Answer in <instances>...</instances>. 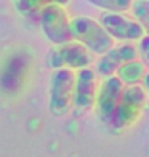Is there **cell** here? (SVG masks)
<instances>
[{
	"mask_svg": "<svg viewBox=\"0 0 149 157\" xmlns=\"http://www.w3.org/2000/svg\"><path fill=\"white\" fill-rule=\"evenodd\" d=\"M146 74H147L146 64L139 58H136V59L124 64V66L117 71L116 75L124 82L125 87H132V85H141L143 83V78H144Z\"/></svg>",
	"mask_w": 149,
	"mask_h": 157,
	"instance_id": "cell-10",
	"label": "cell"
},
{
	"mask_svg": "<svg viewBox=\"0 0 149 157\" xmlns=\"http://www.w3.org/2000/svg\"><path fill=\"white\" fill-rule=\"evenodd\" d=\"M48 3H52V0H13V6L18 11V15L24 18H39L40 11Z\"/></svg>",
	"mask_w": 149,
	"mask_h": 157,
	"instance_id": "cell-11",
	"label": "cell"
},
{
	"mask_svg": "<svg viewBox=\"0 0 149 157\" xmlns=\"http://www.w3.org/2000/svg\"><path fill=\"white\" fill-rule=\"evenodd\" d=\"M98 90H99V82H98V74L95 69L85 67V69L77 71L74 101H72L74 116H82V114L88 112L91 108H95Z\"/></svg>",
	"mask_w": 149,
	"mask_h": 157,
	"instance_id": "cell-7",
	"label": "cell"
},
{
	"mask_svg": "<svg viewBox=\"0 0 149 157\" xmlns=\"http://www.w3.org/2000/svg\"><path fill=\"white\" fill-rule=\"evenodd\" d=\"M71 0H52V3H56V5H61V6H66Z\"/></svg>",
	"mask_w": 149,
	"mask_h": 157,
	"instance_id": "cell-16",
	"label": "cell"
},
{
	"mask_svg": "<svg viewBox=\"0 0 149 157\" xmlns=\"http://www.w3.org/2000/svg\"><path fill=\"white\" fill-rule=\"evenodd\" d=\"M98 21L116 42H139L146 35L144 27L125 13L104 11Z\"/></svg>",
	"mask_w": 149,
	"mask_h": 157,
	"instance_id": "cell-6",
	"label": "cell"
},
{
	"mask_svg": "<svg viewBox=\"0 0 149 157\" xmlns=\"http://www.w3.org/2000/svg\"><path fill=\"white\" fill-rule=\"evenodd\" d=\"M74 40L85 45L93 55L103 56L116 45V40L108 34L99 21L88 16H75L71 19Z\"/></svg>",
	"mask_w": 149,
	"mask_h": 157,
	"instance_id": "cell-1",
	"label": "cell"
},
{
	"mask_svg": "<svg viewBox=\"0 0 149 157\" xmlns=\"http://www.w3.org/2000/svg\"><path fill=\"white\" fill-rule=\"evenodd\" d=\"M93 63V53L82 45L80 42L72 40L64 45H53V48L47 53L45 64L48 69H72L80 71L90 67Z\"/></svg>",
	"mask_w": 149,
	"mask_h": 157,
	"instance_id": "cell-3",
	"label": "cell"
},
{
	"mask_svg": "<svg viewBox=\"0 0 149 157\" xmlns=\"http://www.w3.org/2000/svg\"><path fill=\"white\" fill-rule=\"evenodd\" d=\"M139 59L146 64V67H149V35H144L139 42H136Z\"/></svg>",
	"mask_w": 149,
	"mask_h": 157,
	"instance_id": "cell-14",
	"label": "cell"
},
{
	"mask_svg": "<svg viewBox=\"0 0 149 157\" xmlns=\"http://www.w3.org/2000/svg\"><path fill=\"white\" fill-rule=\"evenodd\" d=\"M83 2L90 3L95 8H99L103 11L109 13H127L132 10L135 0H83Z\"/></svg>",
	"mask_w": 149,
	"mask_h": 157,
	"instance_id": "cell-12",
	"label": "cell"
},
{
	"mask_svg": "<svg viewBox=\"0 0 149 157\" xmlns=\"http://www.w3.org/2000/svg\"><path fill=\"white\" fill-rule=\"evenodd\" d=\"M39 24L45 39L52 45H64L72 42V29H71V18L64 6L48 3L39 15Z\"/></svg>",
	"mask_w": 149,
	"mask_h": 157,
	"instance_id": "cell-4",
	"label": "cell"
},
{
	"mask_svg": "<svg viewBox=\"0 0 149 157\" xmlns=\"http://www.w3.org/2000/svg\"><path fill=\"white\" fill-rule=\"evenodd\" d=\"M139 58L138 47L133 45L132 42H122L119 45H114L108 53L99 56L98 61L95 63V71L98 77L108 78L117 74V71L127 64L128 61H133Z\"/></svg>",
	"mask_w": 149,
	"mask_h": 157,
	"instance_id": "cell-9",
	"label": "cell"
},
{
	"mask_svg": "<svg viewBox=\"0 0 149 157\" xmlns=\"http://www.w3.org/2000/svg\"><path fill=\"white\" fill-rule=\"evenodd\" d=\"M144 87V90H146V93L149 95V71H147V74L144 75V78H143V83H141Z\"/></svg>",
	"mask_w": 149,
	"mask_h": 157,
	"instance_id": "cell-15",
	"label": "cell"
},
{
	"mask_svg": "<svg viewBox=\"0 0 149 157\" xmlns=\"http://www.w3.org/2000/svg\"><path fill=\"white\" fill-rule=\"evenodd\" d=\"M77 71L56 69L50 75L48 88V109L53 116H64L72 109Z\"/></svg>",
	"mask_w": 149,
	"mask_h": 157,
	"instance_id": "cell-2",
	"label": "cell"
},
{
	"mask_svg": "<svg viewBox=\"0 0 149 157\" xmlns=\"http://www.w3.org/2000/svg\"><path fill=\"white\" fill-rule=\"evenodd\" d=\"M124 90H125V85L117 75L103 78L101 83H99L95 109H96L98 117L104 124H111L117 106L120 103V99H122Z\"/></svg>",
	"mask_w": 149,
	"mask_h": 157,
	"instance_id": "cell-8",
	"label": "cell"
},
{
	"mask_svg": "<svg viewBox=\"0 0 149 157\" xmlns=\"http://www.w3.org/2000/svg\"><path fill=\"white\" fill-rule=\"evenodd\" d=\"M147 93L143 85H132V87H125L122 99L116 109V114L111 120V127L116 130H122L133 125L141 116L146 99H147Z\"/></svg>",
	"mask_w": 149,
	"mask_h": 157,
	"instance_id": "cell-5",
	"label": "cell"
},
{
	"mask_svg": "<svg viewBox=\"0 0 149 157\" xmlns=\"http://www.w3.org/2000/svg\"><path fill=\"white\" fill-rule=\"evenodd\" d=\"M130 11L133 18L144 27L146 35H149V0H135Z\"/></svg>",
	"mask_w": 149,
	"mask_h": 157,
	"instance_id": "cell-13",
	"label": "cell"
}]
</instances>
